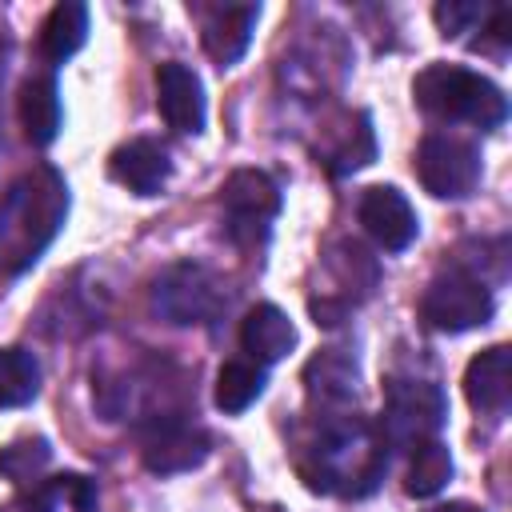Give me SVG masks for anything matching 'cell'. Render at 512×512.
I'll list each match as a JSON object with an SVG mask.
<instances>
[{
	"mask_svg": "<svg viewBox=\"0 0 512 512\" xmlns=\"http://www.w3.org/2000/svg\"><path fill=\"white\" fill-rule=\"evenodd\" d=\"M416 176L440 200H464L480 184V152L448 132H428L416 148Z\"/></svg>",
	"mask_w": 512,
	"mask_h": 512,
	"instance_id": "obj_5",
	"label": "cell"
},
{
	"mask_svg": "<svg viewBox=\"0 0 512 512\" xmlns=\"http://www.w3.org/2000/svg\"><path fill=\"white\" fill-rule=\"evenodd\" d=\"M156 104L172 132H204V84L188 64L168 60L156 68Z\"/></svg>",
	"mask_w": 512,
	"mask_h": 512,
	"instance_id": "obj_11",
	"label": "cell"
},
{
	"mask_svg": "<svg viewBox=\"0 0 512 512\" xmlns=\"http://www.w3.org/2000/svg\"><path fill=\"white\" fill-rule=\"evenodd\" d=\"M48 440H16V444H8V448H0V472L8 476V480H16V484H28V480H36L40 476V468L48 464Z\"/></svg>",
	"mask_w": 512,
	"mask_h": 512,
	"instance_id": "obj_22",
	"label": "cell"
},
{
	"mask_svg": "<svg viewBox=\"0 0 512 512\" xmlns=\"http://www.w3.org/2000/svg\"><path fill=\"white\" fill-rule=\"evenodd\" d=\"M32 512H96V488L84 476H56L36 488Z\"/></svg>",
	"mask_w": 512,
	"mask_h": 512,
	"instance_id": "obj_21",
	"label": "cell"
},
{
	"mask_svg": "<svg viewBox=\"0 0 512 512\" xmlns=\"http://www.w3.org/2000/svg\"><path fill=\"white\" fill-rule=\"evenodd\" d=\"M260 392H264V368L252 360H228L216 372V408L228 416L252 408L260 400Z\"/></svg>",
	"mask_w": 512,
	"mask_h": 512,
	"instance_id": "obj_20",
	"label": "cell"
},
{
	"mask_svg": "<svg viewBox=\"0 0 512 512\" xmlns=\"http://www.w3.org/2000/svg\"><path fill=\"white\" fill-rule=\"evenodd\" d=\"M152 300H156V312L172 324H208L224 304V288L208 268L176 264L156 280Z\"/></svg>",
	"mask_w": 512,
	"mask_h": 512,
	"instance_id": "obj_8",
	"label": "cell"
},
{
	"mask_svg": "<svg viewBox=\"0 0 512 512\" xmlns=\"http://www.w3.org/2000/svg\"><path fill=\"white\" fill-rule=\"evenodd\" d=\"M240 348L252 356V364H276L296 348V324L276 304H256L240 320Z\"/></svg>",
	"mask_w": 512,
	"mask_h": 512,
	"instance_id": "obj_15",
	"label": "cell"
},
{
	"mask_svg": "<svg viewBox=\"0 0 512 512\" xmlns=\"http://www.w3.org/2000/svg\"><path fill=\"white\" fill-rule=\"evenodd\" d=\"M496 312V300H492V288L464 272V268H452L444 276H436L424 296H420V320L432 328V332H472V328H484Z\"/></svg>",
	"mask_w": 512,
	"mask_h": 512,
	"instance_id": "obj_4",
	"label": "cell"
},
{
	"mask_svg": "<svg viewBox=\"0 0 512 512\" xmlns=\"http://www.w3.org/2000/svg\"><path fill=\"white\" fill-rule=\"evenodd\" d=\"M276 212H280V188L272 184L268 172L240 168V172L228 176V184H224V224H228V236L236 244H244V248L264 244Z\"/></svg>",
	"mask_w": 512,
	"mask_h": 512,
	"instance_id": "obj_6",
	"label": "cell"
},
{
	"mask_svg": "<svg viewBox=\"0 0 512 512\" xmlns=\"http://www.w3.org/2000/svg\"><path fill=\"white\" fill-rule=\"evenodd\" d=\"M412 100L420 112H428L432 120H448V124L496 128L508 116L504 92L488 76L460 68V64H428L424 72H416Z\"/></svg>",
	"mask_w": 512,
	"mask_h": 512,
	"instance_id": "obj_2",
	"label": "cell"
},
{
	"mask_svg": "<svg viewBox=\"0 0 512 512\" xmlns=\"http://www.w3.org/2000/svg\"><path fill=\"white\" fill-rule=\"evenodd\" d=\"M452 480V452L444 440H420L412 448V464H408V476H404V492L416 496V500H428L436 496L444 484Z\"/></svg>",
	"mask_w": 512,
	"mask_h": 512,
	"instance_id": "obj_18",
	"label": "cell"
},
{
	"mask_svg": "<svg viewBox=\"0 0 512 512\" xmlns=\"http://www.w3.org/2000/svg\"><path fill=\"white\" fill-rule=\"evenodd\" d=\"M84 40H88V8L80 0H60L48 12L44 28H40V52H44V60L48 64H64V60H72L84 48Z\"/></svg>",
	"mask_w": 512,
	"mask_h": 512,
	"instance_id": "obj_17",
	"label": "cell"
},
{
	"mask_svg": "<svg viewBox=\"0 0 512 512\" xmlns=\"http://www.w3.org/2000/svg\"><path fill=\"white\" fill-rule=\"evenodd\" d=\"M108 172H112V180L124 184L128 192H136V196H156V192L168 184L172 164H168V152H164L156 140L136 136V140L120 144V148L108 156Z\"/></svg>",
	"mask_w": 512,
	"mask_h": 512,
	"instance_id": "obj_14",
	"label": "cell"
},
{
	"mask_svg": "<svg viewBox=\"0 0 512 512\" xmlns=\"http://www.w3.org/2000/svg\"><path fill=\"white\" fill-rule=\"evenodd\" d=\"M16 116H20L24 136H28L36 148L52 144L56 132H60V88H56V80H52V76H32V80H24L20 100H16Z\"/></svg>",
	"mask_w": 512,
	"mask_h": 512,
	"instance_id": "obj_16",
	"label": "cell"
},
{
	"mask_svg": "<svg viewBox=\"0 0 512 512\" xmlns=\"http://www.w3.org/2000/svg\"><path fill=\"white\" fill-rule=\"evenodd\" d=\"M444 392L428 380H388L384 388V420L380 432L392 444H420L444 424Z\"/></svg>",
	"mask_w": 512,
	"mask_h": 512,
	"instance_id": "obj_7",
	"label": "cell"
},
{
	"mask_svg": "<svg viewBox=\"0 0 512 512\" xmlns=\"http://www.w3.org/2000/svg\"><path fill=\"white\" fill-rule=\"evenodd\" d=\"M428 512H484V508H476V504H468V500H452V504H436V508H428Z\"/></svg>",
	"mask_w": 512,
	"mask_h": 512,
	"instance_id": "obj_24",
	"label": "cell"
},
{
	"mask_svg": "<svg viewBox=\"0 0 512 512\" xmlns=\"http://www.w3.org/2000/svg\"><path fill=\"white\" fill-rule=\"evenodd\" d=\"M40 392V364L28 348H0V408H24Z\"/></svg>",
	"mask_w": 512,
	"mask_h": 512,
	"instance_id": "obj_19",
	"label": "cell"
},
{
	"mask_svg": "<svg viewBox=\"0 0 512 512\" xmlns=\"http://www.w3.org/2000/svg\"><path fill=\"white\" fill-rule=\"evenodd\" d=\"M140 456H144V468L156 476L188 472V468L204 464L208 432L188 424L184 416H152L144 436H140Z\"/></svg>",
	"mask_w": 512,
	"mask_h": 512,
	"instance_id": "obj_9",
	"label": "cell"
},
{
	"mask_svg": "<svg viewBox=\"0 0 512 512\" xmlns=\"http://www.w3.org/2000/svg\"><path fill=\"white\" fill-rule=\"evenodd\" d=\"M464 396L476 412H504L512 400V348L492 344L464 368Z\"/></svg>",
	"mask_w": 512,
	"mask_h": 512,
	"instance_id": "obj_13",
	"label": "cell"
},
{
	"mask_svg": "<svg viewBox=\"0 0 512 512\" xmlns=\"http://www.w3.org/2000/svg\"><path fill=\"white\" fill-rule=\"evenodd\" d=\"M256 20H260V4H216L204 12L200 20V40H204V52L228 68L236 64L248 44H252V32H256Z\"/></svg>",
	"mask_w": 512,
	"mask_h": 512,
	"instance_id": "obj_12",
	"label": "cell"
},
{
	"mask_svg": "<svg viewBox=\"0 0 512 512\" xmlns=\"http://www.w3.org/2000/svg\"><path fill=\"white\" fill-rule=\"evenodd\" d=\"M316 468H320L324 488L364 496L384 472V452L372 440V432L352 420V424H336L324 432V440L316 444Z\"/></svg>",
	"mask_w": 512,
	"mask_h": 512,
	"instance_id": "obj_3",
	"label": "cell"
},
{
	"mask_svg": "<svg viewBox=\"0 0 512 512\" xmlns=\"http://www.w3.org/2000/svg\"><path fill=\"white\" fill-rule=\"evenodd\" d=\"M356 216L364 224V232L384 248V252H404L416 232H420V220L408 204V196L392 184H372L364 188L360 204H356Z\"/></svg>",
	"mask_w": 512,
	"mask_h": 512,
	"instance_id": "obj_10",
	"label": "cell"
},
{
	"mask_svg": "<svg viewBox=\"0 0 512 512\" xmlns=\"http://www.w3.org/2000/svg\"><path fill=\"white\" fill-rule=\"evenodd\" d=\"M432 16H436V28H440L444 36H460V32H468L472 24L484 20V8H480V4H468V0H448V4H436Z\"/></svg>",
	"mask_w": 512,
	"mask_h": 512,
	"instance_id": "obj_23",
	"label": "cell"
},
{
	"mask_svg": "<svg viewBox=\"0 0 512 512\" xmlns=\"http://www.w3.org/2000/svg\"><path fill=\"white\" fill-rule=\"evenodd\" d=\"M68 216V184L40 164L16 176L0 200V276H20L40 260Z\"/></svg>",
	"mask_w": 512,
	"mask_h": 512,
	"instance_id": "obj_1",
	"label": "cell"
}]
</instances>
